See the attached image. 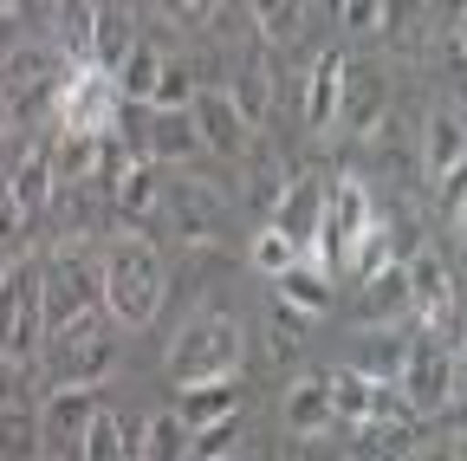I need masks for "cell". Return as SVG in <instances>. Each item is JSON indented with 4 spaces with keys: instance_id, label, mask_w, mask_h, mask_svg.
<instances>
[{
    "instance_id": "6da1fadb",
    "label": "cell",
    "mask_w": 467,
    "mask_h": 461,
    "mask_svg": "<svg viewBox=\"0 0 467 461\" xmlns=\"http://www.w3.org/2000/svg\"><path fill=\"white\" fill-rule=\"evenodd\" d=\"M162 299H169L162 254L150 241H137V235H117L104 247V312L124 325V331H143V325H156Z\"/></svg>"
},
{
    "instance_id": "7a4b0ae2",
    "label": "cell",
    "mask_w": 467,
    "mask_h": 461,
    "mask_svg": "<svg viewBox=\"0 0 467 461\" xmlns=\"http://www.w3.org/2000/svg\"><path fill=\"white\" fill-rule=\"evenodd\" d=\"M247 364V338L227 312H195L182 331L169 338L162 351V377L175 390H195V383H221V377H241Z\"/></svg>"
},
{
    "instance_id": "3957f363",
    "label": "cell",
    "mask_w": 467,
    "mask_h": 461,
    "mask_svg": "<svg viewBox=\"0 0 467 461\" xmlns=\"http://www.w3.org/2000/svg\"><path fill=\"white\" fill-rule=\"evenodd\" d=\"M110 325H117V319H104V306H98V312H85V319H72V325L46 331L39 358H33L39 377H46V390H91V383L110 371V358H117Z\"/></svg>"
},
{
    "instance_id": "277c9868",
    "label": "cell",
    "mask_w": 467,
    "mask_h": 461,
    "mask_svg": "<svg viewBox=\"0 0 467 461\" xmlns=\"http://www.w3.org/2000/svg\"><path fill=\"white\" fill-rule=\"evenodd\" d=\"M72 79V59L58 46H14L0 59V91H7V118L20 124H39L58 110V91Z\"/></svg>"
},
{
    "instance_id": "5b68a950",
    "label": "cell",
    "mask_w": 467,
    "mask_h": 461,
    "mask_svg": "<svg viewBox=\"0 0 467 461\" xmlns=\"http://www.w3.org/2000/svg\"><path fill=\"white\" fill-rule=\"evenodd\" d=\"M39 344H46V267L14 260L0 273V358L33 364Z\"/></svg>"
},
{
    "instance_id": "8992f818",
    "label": "cell",
    "mask_w": 467,
    "mask_h": 461,
    "mask_svg": "<svg viewBox=\"0 0 467 461\" xmlns=\"http://www.w3.org/2000/svg\"><path fill=\"white\" fill-rule=\"evenodd\" d=\"M39 267H46V331H58V325H72V319L104 306V260H91L85 247L66 241Z\"/></svg>"
},
{
    "instance_id": "52a82bcc",
    "label": "cell",
    "mask_w": 467,
    "mask_h": 461,
    "mask_svg": "<svg viewBox=\"0 0 467 461\" xmlns=\"http://www.w3.org/2000/svg\"><path fill=\"white\" fill-rule=\"evenodd\" d=\"M117 118H124V91H117V79L98 72V66H72L52 124L66 137H117Z\"/></svg>"
},
{
    "instance_id": "ba28073f",
    "label": "cell",
    "mask_w": 467,
    "mask_h": 461,
    "mask_svg": "<svg viewBox=\"0 0 467 461\" xmlns=\"http://www.w3.org/2000/svg\"><path fill=\"white\" fill-rule=\"evenodd\" d=\"M454 351L441 338H429V344H409V358H402V371H396V396H402V410L409 416H441L448 403H454Z\"/></svg>"
},
{
    "instance_id": "9c48e42d",
    "label": "cell",
    "mask_w": 467,
    "mask_h": 461,
    "mask_svg": "<svg viewBox=\"0 0 467 461\" xmlns=\"http://www.w3.org/2000/svg\"><path fill=\"white\" fill-rule=\"evenodd\" d=\"M402 279H409V319L422 331H435V338H448L454 331V273L429 247H416L402 260Z\"/></svg>"
},
{
    "instance_id": "30bf717a",
    "label": "cell",
    "mask_w": 467,
    "mask_h": 461,
    "mask_svg": "<svg viewBox=\"0 0 467 461\" xmlns=\"http://www.w3.org/2000/svg\"><path fill=\"white\" fill-rule=\"evenodd\" d=\"M325 208H331V183L312 176V169H299V176L279 189V202H273V227L285 241H299V254H312L318 235H325Z\"/></svg>"
},
{
    "instance_id": "8fae6325",
    "label": "cell",
    "mask_w": 467,
    "mask_h": 461,
    "mask_svg": "<svg viewBox=\"0 0 467 461\" xmlns=\"http://www.w3.org/2000/svg\"><path fill=\"white\" fill-rule=\"evenodd\" d=\"M195 131L214 156H247L254 150V118L234 104V91H195Z\"/></svg>"
},
{
    "instance_id": "7c38bea8",
    "label": "cell",
    "mask_w": 467,
    "mask_h": 461,
    "mask_svg": "<svg viewBox=\"0 0 467 461\" xmlns=\"http://www.w3.org/2000/svg\"><path fill=\"white\" fill-rule=\"evenodd\" d=\"M383 118H389V85H383V72L364 66V59H350V66H344V104H337V124H344V131H358V137H370Z\"/></svg>"
},
{
    "instance_id": "4fadbf2b",
    "label": "cell",
    "mask_w": 467,
    "mask_h": 461,
    "mask_svg": "<svg viewBox=\"0 0 467 461\" xmlns=\"http://www.w3.org/2000/svg\"><path fill=\"white\" fill-rule=\"evenodd\" d=\"M195 150H208L202 131H195V104L189 110H175V104H150L143 110V156L150 162H182Z\"/></svg>"
},
{
    "instance_id": "5bb4252c",
    "label": "cell",
    "mask_w": 467,
    "mask_h": 461,
    "mask_svg": "<svg viewBox=\"0 0 467 461\" xmlns=\"http://www.w3.org/2000/svg\"><path fill=\"white\" fill-rule=\"evenodd\" d=\"M162 202H169L162 162H150V156H130L124 169H117V183H110V215H117V221H150Z\"/></svg>"
},
{
    "instance_id": "9a60e30c",
    "label": "cell",
    "mask_w": 467,
    "mask_h": 461,
    "mask_svg": "<svg viewBox=\"0 0 467 461\" xmlns=\"http://www.w3.org/2000/svg\"><path fill=\"white\" fill-rule=\"evenodd\" d=\"M46 442V416L20 383H0V461H33Z\"/></svg>"
},
{
    "instance_id": "2e32d148",
    "label": "cell",
    "mask_w": 467,
    "mask_h": 461,
    "mask_svg": "<svg viewBox=\"0 0 467 461\" xmlns=\"http://www.w3.org/2000/svg\"><path fill=\"white\" fill-rule=\"evenodd\" d=\"M98 410H104L98 390H46V410H39V416H46V442L78 455V442H85V429L98 423Z\"/></svg>"
},
{
    "instance_id": "e0dca14e",
    "label": "cell",
    "mask_w": 467,
    "mask_h": 461,
    "mask_svg": "<svg viewBox=\"0 0 467 461\" xmlns=\"http://www.w3.org/2000/svg\"><path fill=\"white\" fill-rule=\"evenodd\" d=\"M285 429L299 442H325L337 429V403H331V383L325 377H299L285 390Z\"/></svg>"
},
{
    "instance_id": "ac0fdd59",
    "label": "cell",
    "mask_w": 467,
    "mask_h": 461,
    "mask_svg": "<svg viewBox=\"0 0 467 461\" xmlns=\"http://www.w3.org/2000/svg\"><path fill=\"white\" fill-rule=\"evenodd\" d=\"M344 66H350V52H344V46H325L318 59H312V79H306V124H312V131H331V124H337V104H344Z\"/></svg>"
},
{
    "instance_id": "d6986e66",
    "label": "cell",
    "mask_w": 467,
    "mask_h": 461,
    "mask_svg": "<svg viewBox=\"0 0 467 461\" xmlns=\"http://www.w3.org/2000/svg\"><path fill=\"white\" fill-rule=\"evenodd\" d=\"M461 162H467V124L454 118V110H429V124H422V176L441 183Z\"/></svg>"
},
{
    "instance_id": "ffe728a7",
    "label": "cell",
    "mask_w": 467,
    "mask_h": 461,
    "mask_svg": "<svg viewBox=\"0 0 467 461\" xmlns=\"http://www.w3.org/2000/svg\"><path fill=\"white\" fill-rule=\"evenodd\" d=\"M350 461H416V416H377L358 429Z\"/></svg>"
},
{
    "instance_id": "44dd1931",
    "label": "cell",
    "mask_w": 467,
    "mask_h": 461,
    "mask_svg": "<svg viewBox=\"0 0 467 461\" xmlns=\"http://www.w3.org/2000/svg\"><path fill=\"white\" fill-rule=\"evenodd\" d=\"M14 195H20V208H26V221L39 215V208H52V189H58V176H52V137H33L26 143V156H20V169H14Z\"/></svg>"
},
{
    "instance_id": "7402d4cb",
    "label": "cell",
    "mask_w": 467,
    "mask_h": 461,
    "mask_svg": "<svg viewBox=\"0 0 467 461\" xmlns=\"http://www.w3.org/2000/svg\"><path fill=\"white\" fill-rule=\"evenodd\" d=\"M137 39H143V33L130 26V14L117 7V0H98V39H91V66L117 79V66H124L130 52H137Z\"/></svg>"
},
{
    "instance_id": "603a6c76",
    "label": "cell",
    "mask_w": 467,
    "mask_h": 461,
    "mask_svg": "<svg viewBox=\"0 0 467 461\" xmlns=\"http://www.w3.org/2000/svg\"><path fill=\"white\" fill-rule=\"evenodd\" d=\"M279 286V306H292V312H306V319H318V312H331V273L306 254L292 273H279L273 279Z\"/></svg>"
},
{
    "instance_id": "cb8c5ba5",
    "label": "cell",
    "mask_w": 467,
    "mask_h": 461,
    "mask_svg": "<svg viewBox=\"0 0 467 461\" xmlns=\"http://www.w3.org/2000/svg\"><path fill=\"white\" fill-rule=\"evenodd\" d=\"M175 416H182L189 429H208V423H221V416H241V390H234V377L175 390Z\"/></svg>"
},
{
    "instance_id": "d4e9b609",
    "label": "cell",
    "mask_w": 467,
    "mask_h": 461,
    "mask_svg": "<svg viewBox=\"0 0 467 461\" xmlns=\"http://www.w3.org/2000/svg\"><path fill=\"white\" fill-rule=\"evenodd\" d=\"M169 208H175V221H182V235H189L195 247L221 235V202H214L202 183H169Z\"/></svg>"
},
{
    "instance_id": "484cf974",
    "label": "cell",
    "mask_w": 467,
    "mask_h": 461,
    "mask_svg": "<svg viewBox=\"0 0 467 461\" xmlns=\"http://www.w3.org/2000/svg\"><path fill=\"white\" fill-rule=\"evenodd\" d=\"M377 33L396 46V52H422L429 46V0H383V20H377Z\"/></svg>"
},
{
    "instance_id": "4316f807",
    "label": "cell",
    "mask_w": 467,
    "mask_h": 461,
    "mask_svg": "<svg viewBox=\"0 0 467 461\" xmlns=\"http://www.w3.org/2000/svg\"><path fill=\"white\" fill-rule=\"evenodd\" d=\"M91 39H98V0H58V52L72 66H91Z\"/></svg>"
},
{
    "instance_id": "83f0119b",
    "label": "cell",
    "mask_w": 467,
    "mask_h": 461,
    "mask_svg": "<svg viewBox=\"0 0 467 461\" xmlns=\"http://www.w3.org/2000/svg\"><path fill=\"white\" fill-rule=\"evenodd\" d=\"M189 442H195V429L175 416V410H162V416L143 423V435H137V461H189Z\"/></svg>"
},
{
    "instance_id": "f1b7e54d",
    "label": "cell",
    "mask_w": 467,
    "mask_h": 461,
    "mask_svg": "<svg viewBox=\"0 0 467 461\" xmlns=\"http://www.w3.org/2000/svg\"><path fill=\"white\" fill-rule=\"evenodd\" d=\"M234 104H241L254 124L273 110V52H266V46H254L247 59H241V85H234Z\"/></svg>"
},
{
    "instance_id": "f546056e",
    "label": "cell",
    "mask_w": 467,
    "mask_h": 461,
    "mask_svg": "<svg viewBox=\"0 0 467 461\" xmlns=\"http://www.w3.org/2000/svg\"><path fill=\"white\" fill-rule=\"evenodd\" d=\"M162 59H156V46L150 39H137V52L124 66H117V91H124V104H156V85H162Z\"/></svg>"
},
{
    "instance_id": "4dcf8cb0",
    "label": "cell",
    "mask_w": 467,
    "mask_h": 461,
    "mask_svg": "<svg viewBox=\"0 0 467 461\" xmlns=\"http://www.w3.org/2000/svg\"><path fill=\"white\" fill-rule=\"evenodd\" d=\"M130 455H137L130 429L117 423L110 410H98V423L85 429V442H78V455H72V461H130Z\"/></svg>"
},
{
    "instance_id": "1f68e13d",
    "label": "cell",
    "mask_w": 467,
    "mask_h": 461,
    "mask_svg": "<svg viewBox=\"0 0 467 461\" xmlns=\"http://www.w3.org/2000/svg\"><path fill=\"white\" fill-rule=\"evenodd\" d=\"M247 14H254L260 39L285 46L292 33H299V20H306V0H247Z\"/></svg>"
},
{
    "instance_id": "d6a6232c",
    "label": "cell",
    "mask_w": 467,
    "mask_h": 461,
    "mask_svg": "<svg viewBox=\"0 0 467 461\" xmlns=\"http://www.w3.org/2000/svg\"><path fill=\"white\" fill-rule=\"evenodd\" d=\"M299 260H306V254H299V241H285V235H279V227H273V221H266V227H260V235H254V267H260L266 279H279V273H292V267H299Z\"/></svg>"
},
{
    "instance_id": "836d02e7",
    "label": "cell",
    "mask_w": 467,
    "mask_h": 461,
    "mask_svg": "<svg viewBox=\"0 0 467 461\" xmlns=\"http://www.w3.org/2000/svg\"><path fill=\"white\" fill-rule=\"evenodd\" d=\"M234 442H241V416H221V423L195 429V442H189V461H227V455H234Z\"/></svg>"
},
{
    "instance_id": "e575fe53",
    "label": "cell",
    "mask_w": 467,
    "mask_h": 461,
    "mask_svg": "<svg viewBox=\"0 0 467 461\" xmlns=\"http://www.w3.org/2000/svg\"><path fill=\"white\" fill-rule=\"evenodd\" d=\"M306 325H312L306 312L279 306V312H273V358H299V331H306Z\"/></svg>"
},
{
    "instance_id": "d590c367",
    "label": "cell",
    "mask_w": 467,
    "mask_h": 461,
    "mask_svg": "<svg viewBox=\"0 0 467 461\" xmlns=\"http://www.w3.org/2000/svg\"><path fill=\"white\" fill-rule=\"evenodd\" d=\"M435 202H441V215H448V221H461V215H467V162H461V169H448V176L435 183Z\"/></svg>"
},
{
    "instance_id": "8d00e7d4",
    "label": "cell",
    "mask_w": 467,
    "mask_h": 461,
    "mask_svg": "<svg viewBox=\"0 0 467 461\" xmlns=\"http://www.w3.org/2000/svg\"><path fill=\"white\" fill-rule=\"evenodd\" d=\"M377 20H383V0H344V7H337L344 33H377Z\"/></svg>"
},
{
    "instance_id": "74e56055",
    "label": "cell",
    "mask_w": 467,
    "mask_h": 461,
    "mask_svg": "<svg viewBox=\"0 0 467 461\" xmlns=\"http://www.w3.org/2000/svg\"><path fill=\"white\" fill-rule=\"evenodd\" d=\"M195 98V85H189V66H169L162 72V85H156V104H175V110H182Z\"/></svg>"
},
{
    "instance_id": "f35d334b",
    "label": "cell",
    "mask_w": 467,
    "mask_h": 461,
    "mask_svg": "<svg viewBox=\"0 0 467 461\" xmlns=\"http://www.w3.org/2000/svg\"><path fill=\"white\" fill-rule=\"evenodd\" d=\"M26 221V208H20V195H14V183L0 176V235H14V227Z\"/></svg>"
},
{
    "instance_id": "ab89813d",
    "label": "cell",
    "mask_w": 467,
    "mask_h": 461,
    "mask_svg": "<svg viewBox=\"0 0 467 461\" xmlns=\"http://www.w3.org/2000/svg\"><path fill=\"white\" fill-rule=\"evenodd\" d=\"M162 7H169L175 20H208V14H214V0H162Z\"/></svg>"
},
{
    "instance_id": "60d3db41",
    "label": "cell",
    "mask_w": 467,
    "mask_h": 461,
    "mask_svg": "<svg viewBox=\"0 0 467 461\" xmlns=\"http://www.w3.org/2000/svg\"><path fill=\"white\" fill-rule=\"evenodd\" d=\"M448 39H454V66H467V0L454 7V26H448Z\"/></svg>"
},
{
    "instance_id": "b9f144b4",
    "label": "cell",
    "mask_w": 467,
    "mask_h": 461,
    "mask_svg": "<svg viewBox=\"0 0 467 461\" xmlns=\"http://www.w3.org/2000/svg\"><path fill=\"white\" fill-rule=\"evenodd\" d=\"M416 461H454V448H416Z\"/></svg>"
},
{
    "instance_id": "7bdbcfd3",
    "label": "cell",
    "mask_w": 467,
    "mask_h": 461,
    "mask_svg": "<svg viewBox=\"0 0 467 461\" xmlns=\"http://www.w3.org/2000/svg\"><path fill=\"white\" fill-rule=\"evenodd\" d=\"M448 448H454V461H467V429H461V435H454Z\"/></svg>"
},
{
    "instance_id": "ee69618b",
    "label": "cell",
    "mask_w": 467,
    "mask_h": 461,
    "mask_svg": "<svg viewBox=\"0 0 467 461\" xmlns=\"http://www.w3.org/2000/svg\"><path fill=\"white\" fill-rule=\"evenodd\" d=\"M306 461H350V455H318V442H312V455Z\"/></svg>"
},
{
    "instance_id": "f6af8a7d",
    "label": "cell",
    "mask_w": 467,
    "mask_h": 461,
    "mask_svg": "<svg viewBox=\"0 0 467 461\" xmlns=\"http://www.w3.org/2000/svg\"><path fill=\"white\" fill-rule=\"evenodd\" d=\"M454 227H461V247H467V215H461V221H454Z\"/></svg>"
},
{
    "instance_id": "bcb514c9",
    "label": "cell",
    "mask_w": 467,
    "mask_h": 461,
    "mask_svg": "<svg viewBox=\"0 0 467 461\" xmlns=\"http://www.w3.org/2000/svg\"><path fill=\"white\" fill-rule=\"evenodd\" d=\"M0 14H14V0H0Z\"/></svg>"
},
{
    "instance_id": "7dc6e473",
    "label": "cell",
    "mask_w": 467,
    "mask_h": 461,
    "mask_svg": "<svg viewBox=\"0 0 467 461\" xmlns=\"http://www.w3.org/2000/svg\"><path fill=\"white\" fill-rule=\"evenodd\" d=\"M0 383H7V358H0Z\"/></svg>"
},
{
    "instance_id": "c3c4849f",
    "label": "cell",
    "mask_w": 467,
    "mask_h": 461,
    "mask_svg": "<svg viewBox=\"0 0 467 461\" xmlns=\"http://www.w3.org/2000/svg\"><path fill=\"white\" fill-rule=\"evenodd\" d=\"M227 461H234V455H227Z\"/></svg>"
}]
</instances>
